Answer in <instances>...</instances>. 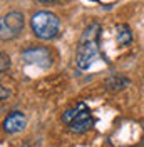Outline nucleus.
Here are the masks:
<instances>
[{"label":"nucleus","instance_id":"obj_1","mask_svg":"<svg viewBox=\"0 0 144 147\" xmlns=\"http://www.w3.org/2000/svg\"><path fill=\"white\" fill-rule=\"evenodd\" d=\"M101 34H102V27L97 22L84 28L77 44V52H75V65L81 70H87L92 65V60L99 55Z\"/></svg>","mask_w":144,"mask_h":147},{"label":"nucleus","instance_id":"obj_3","mask_svg":"<svg viewBox=\"0 0 144 147\" xmlns=\"http://www.w3.org/2000/svg\"><path fill=\"white\" fill-rule=\"evenodd\" d=\"M62 120L75 134L87 132L94 125V117L90 114V109L86 105V102H77L72 109H67L62 114Z\"/></svg>","mask_w":144,"mask_h":147},{"label":"nucleus","instance_id":"obj_7","mask_svg":"<svg viewBox=\"0 0 144 147\" xmlns=\"http://www.w3.org/2000/svg\"><path fill=\"white\" fill-rule=\"evenodd\" d=\"M116 42H117V45H121V47L131 45V42H132V30H131L129 25H126V24L116 25Z\"/></svg>","mask_w":144,"mask_h":147},{"label":"nucleus","instance_id":"obj_5","mask_svg":"<svg viewBox=\"0 0 144 147\" xmlns=\"http://www.w3.org/2000/svg\"><path fill=\"white\" fill-rule=\"evenodd\" d=\"M22 60L30 65H39L42 69H47L52 65V54L47 47L42 45H32L22 50Z\"/></svg>","mask_w":144,"mask_h":147},{"label":"nucleus","instance_id":"obj_4","mask_svg":"<svg viewBox=\"0 0 144 147\" xmlns=\"http://www.w3.org/2000/svg\"><path fill=\"white\" fill-rule=\"evenodd\" d=\"M24 27H25V18L22 12L18 10L7 12L5 15L0 17V40L9 42L17 38L22 34Z\"/></svg>","mask_w":144,"mask_h":147},{"label":"nucleus","instance_id":"obj_9","mask_svg":"<svg viewBox=\"0 0 144 147\" xmlns=\"http://www.w3.org/2000/svg\"><path fill=\"white\" fill-rule=\"evenodd\" d=\"M10 65H12V60H10V57L5 52H0V74L7 72L10 69Z\"/></svg>","mask_w":144,"mask_h":147},{"label":"nucleus","instance_id":"obj_12","mask_svg":"<svg viewBox=\"0 0 144 147\" xmlns=\"http://www.w3.org/2000/svg\"><path fill=\"white\" fill-rule=\"evenodd\" d=\"M20 147H37V146H34V144H30V142H24Z\"/></svg>","mask_w":144,"mask_h":147},{"label":"nucleus","instance_id":"obj_2","mask_svg":"<svg viewBox=\"0 0 144 147\" xmlns=\"http://www.w3.org/2000/svg\"><path fill=\"white\" fill-rule=\"evenodd\" d=\"M30 27L37 38L40 40H54L60 32V20L54 12L40 10L32 15Z\"/></svg>","mask_w":144,"mask_h":147},{"label":"nucleus","instance_id":"obj_11","mask_svg":"<svg viewBox=\"0 0 144 147\" xmlns=\"http://www.w3.org/2000/svg\"><path fill=\"white\" fill-rule=\"evenodd\" d=\"M40 3H55V2H59V0H39Z\"/></svg>","mask_w":144,"mask_h":147},{"label":"nucleus","instance_id":"obj_10","mask_svg":"<svg viewBox=\"0 0 144 147\" xmlns=\"http://www.w3.org/2000/svg\"><path fill=\"white\" fill-rule=\"evenodd\" d=\"M9 95H10V92L7 90V89H5V87L2 85V84H0V100H3V99H7Z\"/></svg>","mask_w":144,"mask_h":147},{"label":"nucleus","instance_id":"obj_8","mask_svg":"<svg viewBox=\"0 0 144 147\" xmlns=\"http://www.w3.org/2000/svg\"><path fill=\"white\" fill-rule=\"evenodd\" d=\"M129 84H131V80L124 75H111L106 80V89L111 92H119L122 89H126V87H129Z\"/></svg>","mask_w":144,"mask_h":147},{"label":"nucleus","instance_id":"obj_6","mask_svg":"<svg viewBox=\"0 0 144 147\" xmlns=\"http://www.w3.org/2000/svg\"><path fill=\"white\" fill-rule=\"evenodd\" d=\"M27 125V117L22 114V112H10L9 115L3 119L2 122V127L7 134H17L20 130H24Z\"/></svg>","mask_w":144,"mask_h":147}]
</instances>
